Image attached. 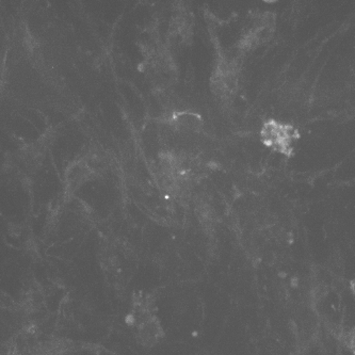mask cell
I'll return each mask as SVG.
<instances>
[{
  "mask_svg": "<svg viewBox=\"0 0 355 355\" xmlns=\"http://www.w3.org/2000/svg\"><path fill=\"white\" fill-rule=\"evenodd\" d=\"M275 17L269 12L261 14L252 23L247 35L243 39V49H251L263 44L275 33Z\"/></svg>",
  "mask_w": 355,
  "mask_h": 355,
  "instance_id": "obj_2",
  "label": "cell"
},
{
  "mask_svg": "<svg viewBox=\"0 0 355 355\" xmlns=\"http://www.w3.org/2000/svg\"><path fill=\"white\" fill-rule=\"evenodd\" d=\"M300 135L293 125L279 121H266L261 128V144L285 157H293L295 152V144Z\"/></svg>",
  "mask_w": 355,
  "mask_h": 355,
  "instance_id": "obj_1",
  "label": "cell"
},
{
  "mask_svg": "<svg viewBox=\"0 0 355 355\" xmlns=\"http://www.w3.org/2000/svg\"><path fill=\"white\" fill-rule=\"evenodd\" d=\"M340 338L347 351L351 355H355V328L346 331L344 334H342Z\"/></svg>",
  "mask_w": 355,
  "mask_h": 355,
  "instance_id": "obj_3",
  "label": "cell"
}]
</instances>
